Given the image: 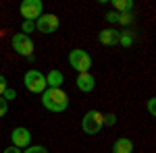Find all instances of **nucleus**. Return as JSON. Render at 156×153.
I'll return each mask as SVG.
<instances>
[{
    "label": "nucleus",
    "instance_id": "4",
    "mask_svg": "<svg viewBox=\"0 0 156 153\" xmlns=\"http://www.w3.org/2000/svg\"><path fill=\"white\" fill-rule=\"evenodd\" d=\"M23 83H25V89L31 91V93H44L46 91V77L36 68H29L25 72Z\"/></svg>",
    "mask_w": 156,
    "mask_h": 153
},
{
    "label": "nucleus",
    "instance_id": "13",
    "mask_svg": "<svg viewBox=\"0 0 156 153\" xmlns=\"http://www.w3.org/2000/svg\"><path fill=\"white\" fill-rule=\"evenodd\" d=\"M112 6L117 8L115 12H133V6H135V4H133L131 0H115Z\"/></svg>",
    "mask_w": 156,
    "mask_h": 153
},
{
    "label": "nucleus",
    "instance_id": "9",
    "mask_svg": "<svg viewBox=\"0 0 156 153\" xmlns=\"http://www.w3.org/2000/svg\"><path fill=\"white\" fill-rule=\"evenodd\" d=\"M75 85H77V89H79V91L90 93V91H94V87H96V79H94V75H92V72H77Z\"/></svg>",
    "mask_w": 156,
    "mask_h": 153
},
{
    "label": "nucleus",
    "instance_id": "6",
    "mask_svg": "<svg viewBox=\"0 0 156 153\" xmlns=\"http://www.w3.org/2000/svg\"><path fill=\"white\" fill-rule=\"evenodd\" d=\"M19 12H21V17L25 21L34 23L44 15V4H42V0H23L21 6H19Z\"/></svg>",
    "mask_w": 156,
    "mask_h": 153
},
{
    "label": "nucleus",
    "instance_id": "17",
    "mask_svg": "<svg viewBox=\"0 0 156 153\" xmlns=\"http://www.w3.org/2000/svg\"><path fill=\"white\" fill-rule=\"evenodd\" d=\"M36 29V25L31 23V21H23V25H21V33H25V35H29L31 31Z\"/></svg>",
    "mask_w": 156,
    "mask_h": 153
},
{
    "label": "nucleus",
    "instance_id": "2",
    "mask_svg": "<svg viewBox=\"0 0 156 153\" xmlns=\"http://www.w3.org/2000/svg\"><path fill=\"white\" fill-rule=\"evenodd\" d=\"M69 64H71L73 71H77V72H90V68H92V56L85 50H81V48H75V50L69 52Z\"/></svg>",
    "mask_w": 156,
    "mask_h": 153
},
{
    "label": "nucleus",
    "instance_id": "15",
    "mask_svg": "<svg viewBox=\"0 0 156 153\" xmlns=\"http://www.w3.org/2000/svg\"><path fill=\"white\" fill-rule=\"evenodd\" d=\"M23 153H48V149L44 145H29V147H25Z\"/></svg>",
    "mask_w": 156,
    "mask_h": 153
},
{
    "label": "nucleus",
    "instance_id": "21",
    "mask_svg": "<svg viewBox=\"0 0 156 153\" xmlns=\"http://www.w3.org/2000/svg\"><path fill=\"white\" fill-rule=\"evenodd\" d=\"M6 110H9V101H4V99L0 97V118L6 116Z\"/></svg>",
    "mask_w": 156,
    "mask_h": 153
},
{
    "label": "nucleus",
    "instance_id": "5",
    "mask_svg": "<svg viewBox=\"0 0 156 153\" xmlns=\"http://www.w3.org/2000/svg\"><path fill=\"white\" fill-rule=\"evenodd\" d=\"M11 44H12V50L19 54V56H25V58H34V39L25 33H15L11 37Z\"/></svg>",
    "mask_w": 156,
    "mask_h": 153
},
{
    "label": "nucleus",
    "instance_id": "10",
    "mask_svg": "<svg viewBox=\"0 0 156 153\" xmlns=\"http://www.w3.org/2000/svg\"><path fill=\"white\" fill-rule=\"evenodd\" d=\"M98 39H100L102 46H117L119 44V31L112 29V27H106L98 33Z\"/></svg>",
    "mask_w": 156,
    "mask_h": 153
},
{
    "label": "nucleus",
    "instance_id": "8",
    "mask_svg": "<svg viewBox=\"0 0 156 153\" xmlns=\"http://www.w3.org/2000/svg\"><path fill=\"white\" fill-rule=\"evenodd\" d=\"M11 141H12V147L25 149V147H29V143H31V132L25 128V126H17V128L11 132Z\"/></svg>",
    "mask_w": 156,
    "mask_h": 153
},
{
    "label": "nucleus",
    "instance_id": "24",
    "mask_svg": "<svg viewBox=\"0 0 156 153\" xmlns=\"http://www.w3.org/2000/svg\"><path fill=\"white\" fill-rule=\"evenodd\" d=\"M2 153H21V149H17V147H6Z\"/></svg>",
    "mask_w": 156,
    "mask_h": 153
},
{
    "label": "nucleus",
    "instance_id": "14",
    "mask_svg": "<svg viewBox=\"0 0 156 153\" xmlns=\"http://www.w3.org/2000/svg\"><path fill=\"white\" fill-rule=\"evenodd\" d=\"M119 44L123 48H129L133 44V33L131 31H119Z\"/></svg>",
    "mask_w": 156,
    "mask_h": 153
},
{
    "label": "nucleus",
    "instance_id": "16",
    "mask_svg": "<svg viewBox=\"0 0 156 153\" xmlns=\"http://www.w3.org/2000/svg\"><path fill=\"white\" fill-rule=\"evenodd\" d=\"M119 23H121V25L133 23V15H131V12H119Z\"/></svg>",
    "mask_w": 156,
    "mask_h": 153
},
{
    "label": "nucleus",
    "instance_id": "7",
    "mask_svg": "<svg viewBox=\"0 0 156 153\" xmlns=\"http://www.w3.org/2000/svg\"><path fill=\"white\" fill-rule=\"evenodd\" d=\"M34 25H36V29L40 31V33L50 35V33H54V31L60 27V21H58V17H56V15H52V12H44V15H42Z\"/></svg>",
    "mask_w": 156,
    "mask_h": 153
},
{
    "label": "nucleus",
    "instance_id": "20",
    "mask_svg": "<svg viewBox=\"0 0 156 153\" xmlns=\"http://www.w3.org/2000/svg\"><path fill=\"white\" fill-rule=\"evenodd\" d=\"M115 122H117V116H115V114H104V124L112 126Z\"/></svg>",
    "mask_w": 156,
    "mask_h": 153
},
{
    "label": "nucleus",
    "instance_id": "1",
    "mask_svg": "<svg viewBox=\"0 0 156 153\" xmlns=\"http://www.w3.org/2000/svg\"><path fill=\"white\" fill-rule=\"evenodd\" d=\"M42 106L46 108L48 112H65L69 108V95L65 93L62 89H46L42 93Z\"/></svg>",
    "mask_w": 156,
    "mask_h": 153
},
{
    "label": "nucleus",
    "instance_id": "18",
    "mask_svg": "<svg viewBox=\"0 0 156 153\" xmlns=\"http://www.w3.org/2000/svg\"><path fill=\"white\" fill-rule=\"evenodd\" d=\"M15 97H17V91L6 87V89H4V93H2V99H4V101H9V99H15Z\"/></svg>",
    "mask_w": 156,
    "mask_h": 153
},
{
    "label": "nucleus",
    "instance_id": "19",
    "mask_svg": "<svg viewBox=\"0 0 156 153\" xmlns=\"http://www.w3.org/2000/svg\"><path fill=\"white\" fill-rule=\"evenodd\" d=\"M106 21L108 23H119V12H115V11L106 12Z\"/></svg>",
    "mask_w": 156,
    "mask_h": 153
},
{
    "label": "nucleus",
    "instance_id": "3",
    "mask_svg": "<svg viewBox=\"0 0 156 153\" xmlns=\"http://www.w3.org/2000/svg\"><path fill=\"white\" fill-rule=\"evenodd\" d=\"M104 126V114H100L96 110L85 112V116L81 118V128L85 135H98Z\"/></svg>",
    "mask_w": 156,
    "mask_h": 153
},
{
    "label": "nucleus",
    "instance_id": "22",
    "mask_svg": "<svg viewBox=\"0 0 156 153\" xmlns=\"http://www.w3.org/2000/svg\"><path fill=\"white\" fill-rule=\"evenodd\" d=\"M148 112H150V116H154V114H156V112H154V97L148 99Z\"/></svg>",
    "mask_w": 156,
    "mask_h": 153
},
{
    "label": "nucleus",
    "instance_id": "12",
    "mask_svg": "<svg viewBox=\"0 0 156 153\" xmlns=\"http://www.w3.org/2000/svg\"><path fill=\"white\" fill-rule=\"evenodd\" d=\"M112 153H133V143L127 137H119L112 145Z\"/></svg>",
    "mask_w": 156,
    "mask_h": 153
},
{
    "label": "nucleus",
    "instance_id": "11",
    "mask_svg": "<svg viewBox=\"0 0 156 153\" xmlns=\"http://www.w3.org/2000/svg\"><path fill=\"white\" fill-rule=\"evenodd\" d=\"M62 81H65V75H62L58 68H52V71L46 75V87H48V89H60Z\"/></svg>",
    "mask_w": 156,
    "mask_h": 153
},
{
    "label": "nucleus",
    "instance_id": "23",
    "mask_svg": "<svg viewBox=\"0 0 156 153\" xmlns=\"http://www.w3.org/2000/svg\"><path fill=\"white\" fill-rule=\"evenodd\" d=\"M6 87H9V85H6V79L0 75V97H2V93H4V89H6Z\"/></svg>",
    "mask_w": 156,
    "mask_h": 153
}]
</instances>
